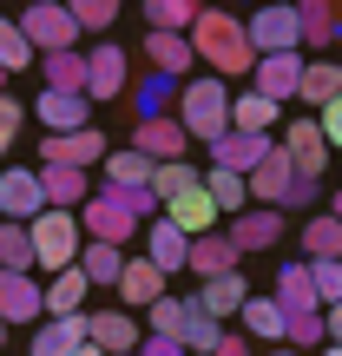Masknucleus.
Listing matches in <instances>:
<instances>
[{
	"label": "nucleus",
	"instance_id": "nucleus-58",
	"mask_svg": "<svg viewBox=\"0 0 342 356\" xmlns=\"http://www.w3.org/2000/svg\"><path fill=\"white\" fill-rule=\"evenodd\" d=\"M270 356H296V350H283V343H277V350H270Z\"/></svg>",
	"mask_w": 342,
	"mask_h": 356
},
{
	"label": "nucleus",
	"instance_id": "nucleus-27",
	"mask_svg": "<svg viewBox=\"0 0 342 356\" xmlns=\"http://www.w3.org/2000/svg\"><path fill=\"white\" fill-rule=\"evenodd\" d=\"M185 251H191V238H185V231H171L165 218L145 231V264H158L165 277H171V270H185Z\"/></svg>",
	"mask_w": 342,
	"mask_h": 356
},
{
	"label": "nucleus",
	"instance_id": "nucleus-51",
	"mask_svg": "<svg viewBox=\"0 0 342 356\" xmlns=\"http://www.w3.org/2000/svg\"><path fill=\"white\" fill-rule=\"evenodd\" d=\"M323 343H336V350H342V304L323 310Z\"/></svg>",
	"mask_w": 342,
	"mask_h": 356
},
{
	"label": "nucleus",
	"instance_id": "nucleus-36",
	"mask_svg": "<svg viewBox=\"0 0 342 356\" xmlns=\"http://www.w3.org/2000/svg\"><path fill=\"white\" fill-rule=\"evenodd\" d=\"M237 317H243V330H250V337H264V343H283V310H277V297H250Z\"/></svg>",
	"mask_w": 342,
	"mask_h": 356
},
{
	"label": "nucleus",
	"instance_id": "nucleus-52",
	"mask_svg": "<svg viewBox=\"0 0 342 356\" xmlns=\"http://www.w3.org/2000/svg\"><path fill=\"white\" fill-rule=\"evenodd\" d=\"M139 356H185V343H171V337H145Z\"/></svg>",
	"mask_w": 342,
	"mask_h": 356
},
{
	"label": "nucleus",
	"instance_id": "nucleus-26",
	"mask_svg": "<svg viewBox=\"0 0 342 356\" xmlns=\"http://www.w3.org/2000/svg\"><path fill=\"white\" fill-rule=\"evenodd\" d=\"M296 40H303V60H309L316 47H336V7H330V0L296 7Z\"/></svg>",
	"mask_w": 342,
	"mask_h": 356
},
{
	"label": "nucleus",
	"instance_id": "nucleus-43",
	"mask_svg": "<svg viewBox=\"0 0 342 356\" xmlns=\"http://www.w3.org/2000/svg\"><path fill=\"white\" fill-rule=\"evenodd\" d=\"M33 60H40V53L26 47V33L0 13V73H20V66H33Z\"/></svg>",
	"mask_w": 342,
	"mask_h": 356
},
{
	"label": "nucleus",
	"instance_id": "nucleus-50",
	"mask_svg": "<svg viewBox=\"0 0 342 356\" xmlns=\"http://www.w3.org/2000/svg\"><path fill=\"white\" fill-rule=\"evenodd\" d=\"M290 204H316V185H309V178H296V185L283 191V204H277V211H290Z\"/></svg>",
	"mask_w": 342,
	"mask_h": 356
},
{
	"label": "nucleus",
	"instance_id": "nucleus-40",
	"mask_svg": "<svg viewBox=\"0 0 342 356\" xmlns=\"http://www.w3.org/2000/svg\"><path fill=\"white\" fill-rule=\"evenodd\" d=\"M178 343H185V356H211L217 343H224V323H211L204 310H191L185 330H178Z\"/></svg>",
	"mask_w": 342,
	"mask_h": 356
},
{
	"label": "nucleus",
	"instance_id": "nucleus-24",
	"mask_svg": "<svg viewBox=\"0 0 342 356\" xmlns=\"http://www.w3.org/2000/svg\"><path fill=\"white\" fill-rule=\"evenodd\" d=\"M185 264L198 270L204 284H211V277H230V270H237V251H230V238H224V231H211V238H191Z\"/></svg>",
	"mask_w": 342,
	"mask_h": 356
},
{
	"label": "nucleus",
	"instance_id": "nucleus-46",
	"mask_svg": "<svg viewBox=\"0 0 342 356\" xmlns=\"http://www.w3.org/2000/svg\"><path fill=\"white\" fill-rule=\"evenodd\" d=\"M20 126H26V106L13 99V92H0V159L20 145Z\"/></svg>",
	"mask_w": 342,
	"mask_h": 356
},
{
	"label": "nucleus",
	"instance_id": "nucleus-22",
	"mask_svg": "<svg viewBox=\"0 0 342 356\" xmlns=\"http://www.w3.org/2000/svg\"><path fill=\"white\" fill-rule=\"evenodd\" d=\"M191 304H198L211 323H224V317H237V310L250 304V284H243V270H230V277H211L198 297H191Z\"/></svg>",
	"mask_w": 342,
	"mask_h": 356
},
{
	"label": "nucleus",
	"instance_id": "nucleus-38",
	"mask_svg": "<svg viewBox=\"0 0 342 356\" xmlns=\"http://www.w3.org/2000/svg\"><path fill=\"white\" fill-rule=\"evenodd\" d=\"M145 20H152V33H178V40H185L191 26H198V7H191V0H152Z\"/></svg>",
	"mask_w": 342,
	"mask_h": 356
},
{
	"label": "nucleus",
	"instance_id": "nucleus-10",
	"mask_svg": "<svg viewBox=\"0 0 342 356\" xmlns=\"http://www.w3.org/2000/svg\"><path fill=\"white\" fill-rule=\"evenodd\" d=\"M0 211H7V225H33V218L46 211V191H40L33 165H7L0 172Z\"/></svg>",
	"mask_w": 342,
	"mask_h": 356
},
{
	"label": "nucleus",
	"instance_id": "nucleus-23",
	"mask_svg": "<svg viewBox=\"0 0 342 356\" xmlns=\"http://www.w3.org/2000/svg\"><path fill=\"white\" fill-rule=\"evenodd\" d=\"M86 291H92V284L79 277V264H73V270H60V277L40 284V304H46V317H86V310H79Z\"/></svg>",
	"mask_w": 342,
	"mask_h": 356
},
{
	"label": "nucleus",
	"instance_id": "nucleus-21",
	"mask_svg": "<svg viewBox=\"0 0 342 356\" xmlns=\"http://www.w3.org/2000/svg\"><path fill=\"white\" fill-rule=\"evenodd\" d=\"M33 172H40V191H46V211H79L92 198L86 172H73V165H33Z\"/></svg>",
	"mask_w": 342,
	"mask_h": 356
},
{
	"label": "nucleus",
	"instance_id": "nucleus-16",
	"mask_svg": "<svg viewBox=\"0 0 342 356\" xmlns=\"http://www.w3.org/2000/svg\"><path fill=\"white\" fill-rule=\"evenodd\" d=\"M270 145H277V139H257V132H224V139H211V165L250 178V172L270 159Z\"/></svg>",
	"mask_w": 342,
	"mask_h": 356
},
{
	"label": "nucleus",
	"instance_id": "nucleus-3",
	"mask_svg": "<svg viewBox=\"0 0 342 356\" xmlns=\"http://www.w3.org/2000/svg\"><path fill=\"white\" fill-rule=\"evenodd\" d=\"M26 238H33V270H46V277L73 270L79 251H86V238H79V218H73V211H40L33 225H26Z\"/></svg>",
	"mask_w": 342,
	"mask_h": 356
},
{
	"label": "nucleus",
	"instance_id": "nucleus-39",
	"mask_svg": "<svg viewBox=\"0 0 342 356\" xmlns=\"http://www.w3.org/2000/svg\"><path fill=\"white\" fill-rule=\"evenodd\" d=\"M105 185H112V191L152 185V159H139V152H105Z\"/></svg>",
	"mask_w": 342,
	"mask_h": 356
},
{
	"label": "nucleus",
	"instance_id": "nucleus-29",
	"mask_svg": "<svg viewBox=\"0 0 342 356\" xmlns=\"http://www.w3.org/2000/svg\"><path fill=\"white\" fill-rule=\"evenodd\" d=\"M145 60H152V73H165V79H185L191 73V40H178V33H152L145 40Z\"/></svg>",
	"mask_w": 342,
	"mask_h": 356
},
{
	"label": "nucleus",
	"instance_id": "nucleus-12",
	"mask_svg": "<svg viewBox=\"0 0 342 356\" xmlns=\"http://www.w3.org/2000/svg\"><path fill=\"white\" fill-rule=\"evenodd\" d=\"M33 119L46 126V139H66V132H86L92 126V106H86V92H40Z\"/></svg>",
	"mask_w": 342,
	"mask_h": 356
},
{
	"label": "nucleus",
	"instance_id": "nucleus-15",
	"mask_svg": "<svg viewBox=\"0 0 342 356\" xmlns=\"http://www.w3.org/2000/svg\"><path fill=\"white\" fill-rule=\"evenodd\" d=\"M40 165H73V172L105 165V132L86 126V132H66V139H46L40 145Z\"/></svg>",
	"mask_w": 342,
	"mask_h": 356
},
{
	"label": "nucleus",
	"instance_id": "nucleus-48",
	"mask_svg": "<svg viewBox=\"0 0 342 356\" xmlns=\"http://www.w3.org/2000/svg\"><path fill=\"white\" fill-rule=\"evenodd\" d=\"M309 284H316V304L323 310L342 304V264H309Z\"/></svg>",
	"mask_w": 342,
	"mask_h": 356
},
{
	"label": "nucleus",
	"instance_id": "nucleus-41",
	"mask_svg": "<svg viewBox=\"0 0 342 356\" xmlns=\"http://www.w3.org/2000/svg\"><path fill=\"white\" fill-rule=\"evenodd\" d=\"M323 343V310H296V317H283V350H316Z\"/></svg>",
	"mask_w": 342,
	"mask_h": 356
},
{
	"label": "nucleus",
	"instance_id": "nucleus-9",
	"mask_svg": "<svg viewBox=\"0 0 342 356\" xmlns=\"http://www.w3.org/2000/svg\"><path fill=\"white\" fill-rule=\"evenodd\" d=\"M277 152L290 159V172H296V178H309V185L323 178V165H330V145H323L316 119H290V126H283V145H277Z\"/></svg>",
	"mask_w": 342,
	"mask_h": 356
},
{
	"label": "nucleus",
	"instance_id": "nucleus-7",
	"mask_svg": "<svg viewBox=\"0 0 342 356\" xmlns=\"http://www.w3.org/2000/svg\"><path fill=\"white\" fill-rule=\"evenodd\" d=\"M86 343L99 356H139V317L132 310H86Z\"/></svg>",
	"mask_w": 342,
	"mask_h": 356
},
{
	"label": "nucleus",
	"instance_id": "nucleus-47",
	"mask_svg": "<svg viewBox=\"0 0 342 356\" xmlns=\"http://www.w3.org/2000/svg\"><path fill=\"white\" fill-rule=\"evenodd\" d=\"M198 178H204V172H191V165H152V198L165 204L178 185H198Z\"/></svg>",
	"mask_w": 342,
	"mask_h": 356
},
{
	"label": "nucleus",
	"instance_id": "nucleus-8",
	"mask_svg": "<svg viewBox=\"0 0 342 356\" xmlns=\"http://www.w3.org/2000/svg\"><path fill=\"white\" fill-rule=\"evenodd\" d=\"M158 211H165V225L185 231V238H211V231H217V204L204 198V178H198V185H178Z\"/></svg>",
	"mask_w": 342,
	"mask_h": 356
},
{
	"label": "nucleus",
	"instance_id": "nucleus-1",
	"mask_svg": "<svg viewBox=\"0 0 342 356\" xmlns=\"http://www.w3.org/2000/svg\"><path fill=\"white\" fill-rule=\"evenodd\" d=\"M185 40H191L198 60H211V79H243L257 66L250 40H243V20H230V13H217V7H198V26H191Z\"/></svg>",
	"mask_w": 342,
	"mask_h": 356
},
{
	"label": "nucleus",
	"instance_id": "nucleus-44",
	"mask_svg": "<svg viewBox=\"0 0 342 356\" xmlns=\"http://www.w3.org/2000/svg\"><path fill=\"white\" fill-rule=\"evenodd\" d=\"M0 270H33V238H26V225H0Z\"/></svg>",
	"mask_w": 342,
	"mask_h": 356
},
{
	"label": "nucleus",
	"instance_id": "nucleus-4",
	"mask_svg": "<svg viewBox=\"0 0 342 356\" xmlns=\"http://www.w3.org/2000/svg\"><path fill=\"white\" fill-rule=\"evenodd\" d=\"M73 218H79V238H86V244H112V251H126V244L139 238V218L126 211L119 191H92Z\"/></svg>",
	"mask_w": 342,
	"mask_h": 356
},
{
	"label": "nucleus",
	"instance_id": "nucleus-56",
	"mask_svg": "<svg viewBox=\"0 0 342 356\" xmlns=\"http://www.w3.org/2000/svg\"><path fill=\"white\" fill-rule=\"evenodd\" d=\"M336 40H342V7H336Z\"/></svg>",
	"mask_w": 342,
	"mask_h": 356
},
{
	"label": "nucleus",
	"instance_id": "nucleus-19",
	"mask_svg": "<svg viewBox=\"0 0 342 356\" xmlns=\"http://www.w3.org/2000/svg\"><path fill=\"white\" fill-rule=\"evenodd\" d=\"M46 304H40V284L26 270H0V323H40Z\"/></svg>",
	"mask_w": 342,
	"mask_h": 356
},
{
	"label": "nucleus",
	"instance_id": "nucleus-60",
	"mask_svg": "<svg viewBox=\"0 0 342 356\" xmlns=\"http://www.w3.org/2000/svg\"><path fill=\"white\" fill-rule=\"evenodd\" d=\"M0 92H7V73H0Z\"/></svg>",
	"mask_w": 342,
	"mask_h": 356
},
{
	"label": "nucleus",
	"instance_id": "nucleus-17",
	"mask_svg": "<svg viewBox=\"0 0 342 356\" xmlns=\"http://www.w3.org/2000/svg\"><path fill=\"white\" fill-rule=\"evenodd\" d=\"M119 310H152L158 297H165V270L145 264V257H126V270H119Z\"/></svg>",
	"mask_w": 342,
	"mask_h": 356
},
{
	"label": "nucleus",
	"instance_id": "nucleus-20",
	"mask_svg": "<svg viewBox=\"0 0 342 356\" xmlns=\"http://www.w3.org/2000/svg\"><path fill=\"white\" fill-rule=\"evenodd\" d=\"M243 185H250V204H257V211H277V204H283V191L296 185V172H290V159L270 145V159H264L250 178H243Z\"/></svg>",
	"mask_w": 342,
	"mask_h": 356
},
{
	"label": "nucleus",
	"instance_id": "nucleus-55",
	"mask_svg": "<svg viewBox=\"0 0 342 356\" xmlns=\"http://www.w3.org/2000/svg\"><path fill=\"white\" fill-rule=\"evenodd\" d=\"M330 218H336V225H342V191H336V211H330Z\"/></svg>",
	"mask_w": 342,
	"mask_h": 356
},
{
	"label": "nucleus",
	"instance_id": "nucleus-14",
	"mask_svg": "<svg viewBox=\"0 0 342 356\" xmlns=\"http://www.w3.org/2000/svg\"><path fill=\"white\" fill-rule=\"evenodd\" d=\"M132 152L152 159V165H185L191 139H185V126H178V119H145V126L132 132Z\"/></svg>",
	"mask_w": 342,
	"mask_h": 356
},
{
	"label": "nucleus",
	"instance_id": "nucleus-30",
	"mask_svg": "<svg viewBox=\"0 0 342 356\" xmlns=\"http://www.w3.org/2000/svg\"><path fill=\"white\" fill-rule=\"evenodd\" d=\"M336 92H342V66H336V60H303V79H296V99H309V106L323 113V106H330Z\"/></svg>",
	"mask_w": 342,
	"mask_h": 356
},
{
	"label": "nucleus",
	"instance_id": "nucleus-59",
	"mask_svg": "<svg viewBox=\"0 0 342 356\" xmlns=\"http://www.w3.org/2000/svg\"><path fill=\"white\" fill-rule=\"evenodd\" d=\"M0 343H7V323H0Z\"/></svg>",
	"mask_w": 342,
	"mask_h": 356
},
{
	"label": "nucleus",
	"instance_id": "nucleus-45",
	"mask_svg": "<svg viewBox=\"0 0 342 356\" xmlns=\"http://www.w3.org/2000/svg\"><path fill=\"white\" fill-rule=\"evenodd\" d=\"M66 13H73V26H86V33H105V26L119 20V7H112V0H73Z\"/></svg>",
	"mask_w": 342,
	"mask_h": 356
},
{
	"label": "nucleus",
	"instance_id": "nucleus-28",
	"mask_svg": "<svg viewBox=\"0 0 342 356\" xmlns=\"http://www.w3.org/2000/svg\"><path fill=\"white\" fill-rule=\"evenodd\" d=\"M277 310L296 317V310H323L316 304V284H309V264H283L277 270Z\"/></svg>",
	"mask_w": 342,
	"mask_h": 356
},
{
	"label": "nucleus",
	"instance_id": "nucleus-34",
	"mask_svg": "<svg viewBox=\"0 0 342 356\" xmlns=\"http://www.w3.org/2000/svg\"><path fill=\"white\" fill-rule=\"evenodd\" d=\"M270 126H277V106H270V99H257V92H237V99H230V132L270 139Z\"/></svg>",
	"mask_w": 342,
	"mask_h": 356
},
{
	"label": "nucleus",
	"instance_id": "nucleus-53",
	"mask_svg": "<svg viewBox=\"0 0 342 356\" xmlns=\"http://www.w3.org/2000/svg\"><path fill=\"white\" fill-rule=\"evenodd\" d=\"M211 356H250V343H243V337H224V343H217Z\"/></svg>",
	"mask_w": 342,
	"mask_h": 356
},
{
	"label": "nucleus",
	"instance_id": "nucleus-2",
	"mask_svg": "<svg viewBox=\"0 0 342 356\" xmlns=\"http://www.w3.org/2000/svg\"><path fill=\"white\" fill-rule=\"evenodd\" d=\"M171 119L185 126V139H224L230 132V86L224 79H191L185 92H178V106H171Z\"/></svg>",
	"mask_w": 342,
	"mask_h": 356
},
{
	"label": "nucleus",
	"instance_id": "nucleus-13",
	"mask_svg": "<svg viewBox=\"0 0 342 356\" xmlns=\"http://www.w3.org/2000/svg\"><path fill=\"white\" fill-rule=\"evenodd\" d=\"M296 79H303V53H277V60H257L250 66V92L270 99L283 113V99H296Z\"/></svg>",
	"mask_w": 342,
	"mask_h": 356
},
{
	"label": "nucleus",
	"instance_id": "nucleus-42",
	"mask_svg": "<svg viewBox=\"0 0 342 356\" xmlns=\"http://www.w3.org/2000/svg\"><path fill=\"white\" fill-rule=\"evenodd\" d=\"M191 310H198V304H191V297H158V304H152V337H171V343H178V330H185V317H191Z\"/></svg>",
	"mask_w": 342,
	"mask_h": 356
},
{
	"label": "nucleus",
	"instance_id": "nucleus-32",
	"mask_svg": "<svg viewBox=\"0 0 342 356\" xmlns=\"http://www.w3.org/2000/svg\"><path fill=\"white\" fill-rule=\"evenodd\" d=\"M303 251H309V264H342V225L330 211L303 225Z\"/></svg>",
	"mask_w": 342,
	"mask_h": 356
},
{
	"label": "nucleus",
	"instance_id": "nucleus-37",
	"mask_svg": "<svg viewBox=\"0 0 342 356\" xmlns=\"http://www.w3.org/2000/svg\"><path fill=\"white\" fill-rule=\"evenodd\" d=\"M119 270H126V251H112V244H86L79 251V277L86 284H119Z\"/></svg>",
	"mask_w": 342,
	"mask_h": 356
},
{
	"label": "nucleus",
	"instance_id": "nucleus-6",
	"mask_svg": "<svg viewBox=\"0 0 342 356\" xmlns=\"http://www.w3.org/2000/svg\"><path fill=\"white\" fill-rule=\"evenodd\" d=\"M243 40H250L257 60H277V53H303V40H296V7H264L243 20Z\"/></svg>",
	"mask_w": 342,
	"mask_h": 356
},
{
	"label": "nucleus",
	"instance_id": "nucleus-49",
	"mask_svg": "<svg viewBox=\"0 0 342 356\" xmlns=\"http://www.w3.org/2000/svg\"><path fill=\"white\" fill-rule=\"evenodd\" d=\"M316 132H323V145H330V152H342V92L316 113Z\"/></svg>",
	"mask_w": 342,
	"mask_h": 356
},
{
	"label": "nucleus",
	"instance_id": "nucleus-11",
	"mask_svg": "<svg viewBox=\"0 0 342 356\" xmlns=\"http://www.w3.org/2000/svg\"><path fill=\"white\" fill-rule=\"evenodd\" d=\"M126 86H132L126 47H92V53H86V106H99V99H126Z\"/></svg>",
	"mask_w": 342,
	"mask_h": 356
},
{
	"label": "nucleus",
	"instance_id": "nucleus-31",
	"mask_svg": "<svg viewBox=\"0 0 342 356\" xmlns=\"http://www.w3.org/2000/svg\"><path fill=\"white\" fill-rule=\"evenodd\" d=\"M204 198L217 204V218H237V211H250V185H243L237 172H204Z\"/></svg>",
	"mask_w": 342,
	"mask_h": 356
},
{
	"label": "nucleus",
	"instance_id": "nucleus-54",
	"mask_svg": "<svg viewBox=\"0 0 342 356\" xmlns=\"http://www.w3.org/2000/svg\"><path fill=\"white\" fill-rule=\"evenodd\" d=\"M73 356H99V350H92V343H79V350H73Z\"/></svg>",
	"mask_w": 342,
	"mask_h": 356
},
{
	"label": "nucleus",
	"instance_id": "nucleus-33",
	"mask_svg": "<svg viewBox=\"0 0 342 356\" xmlns=\"http://www.w3.org/2000/svg\"><path fill=\"white\" fill-rule=\"evenodd\" d=\"M171 106H178V79H165V73L139 79V99H132V113H139V126H145V119H171Z\"/></svg>",
	"mask_w": 342,
	"mask_h": 356
},
{
	"label": "nucleus",
	"instance_id": "nucleus-25",
	"mask_svg": "<svg viewBox=\"0 0 342 356\" xmlns=\"http://www.w3.org/2000/svg\"><path fill=\"white\" fill-rule=\"evenodd\" d=\"M86 343V317H46L33 330V356H73Z\"/></svg>",
	"mask_w": 342,
	"mask_h": 356
},
{
	"label": "nucleus",
	"instance_id": "nucleus-18",
	"mask_svg": "<svg viewBox=\"0 0 342 356\" xmlns=\"http://www.w3.org/2000/svg\"><path fill=\"white\" fill-rule=\"evenodd\" d=\"M224 238H230V251H270V244H283V211H257V204H250V211H237V218H230V231H224Z\"/></svg>",
	"mask_w": 342,
	"mask_h": 356
},
{
	"label": "nucleus",
	"instance_id": "nucleus-5",
	"mask_svg": "<svg viewBox=\"0 0 342 356\" xmlns=\"http://www.w3.org/2000/svg\"><path fill=\"white\" fill-rule=\"evenodd\" d=\"M13 26L26 33V47H33L40 60H46V53H73V33H79V26H73V13H66V7H53V0H33V7H26Z\"/></svg>",
	"mask_w": 342,
	"mask_h": 356
},
{
	"label": "nucleus",
	"instance_id": "nucleus-35",
	"mask_svg": "<svg viewBox=\"0 0 342 356\" xmlns=\"http://www.w3.org/2000/svg\"><path fill=\"white\" fill-rule=\"evenodd\" d=\"M46 92H86V53H46Z\"/></svg>",
	"mask_w": 342,
	"mask_h": 356
},
{
	"label": "nucleus",
	"instance_id": "nucleus-57",
	"mask_svg": "<svg viewBox=\"0 0 342 356\" xmlns=\"http://www.w3.org/2000/svg\"><path fill=\"white\" fill-rule=\"evenodd\" d=\"M323 356H342V350H336V343H323Z\"/></svg>",
	"mask_w": 342,
	"mask_h": 356
}]
</instances>
